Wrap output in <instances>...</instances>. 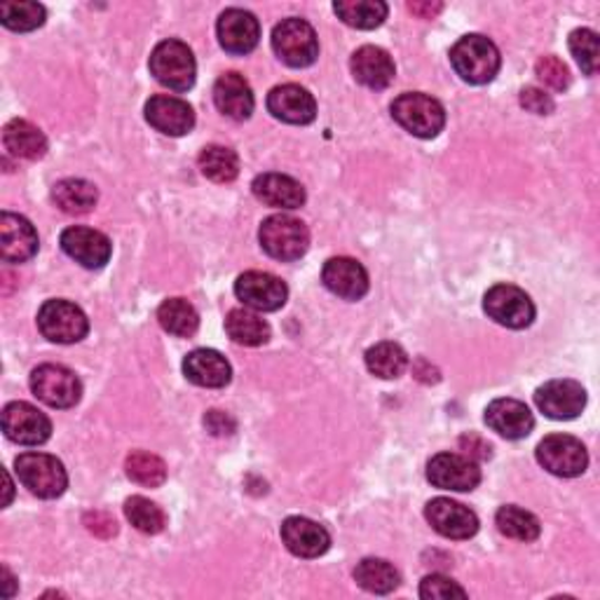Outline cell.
Wrapping results in <instances>:
<instances>
[{
    "mask_svg": "<svg viewBox=\"0 0 600 600\" xmlns=\"http://www.w3.org/2000/svg\"><path fill=\"white\" fill-rule=\"evenodd\" d=\"M451 64L455 73L470 85H486L499 71V50L486 35H464L451 50Z\"/></svg>",
    "mask_w": 600,
    "mask_h": 600,
    "instance_id": "obj_1",
    "label": "cell"
},
{
    "mask_svg": "<svg viewBox=\"0 0 600 600\" xmlns=\"http://www.w3.org/2000/svg\"><path fill=\"white\" fill-rule=\"evenodd\" d=\"M392 118L418 139H434L446 127V110L432 96L420 92L397 96Z\"/></svg>",
    "mask_w": 600,
    "mask_h": 600,
    "instance_id": "obj_2",
    "label": "cell"
},
{
    "mask_svg": "<svg viewBox=\"0 0 600 600\" xmlns=\"http://www.w3.org/2000/svg\"><path fill=\"white\" fill-rule=\"evenodd\" d=\"M259 240L267 256L292 263L305 256V251L309 246V230L303 221L294 217L275 214L261 223Z\"/></svg>",
    "mask_w": 600,
    "mask_h": 600,
    "instance_id": "obj_3",
    "label": "cell"
},
{
    "mask_svg": "<svg viewBox=\"0 0 600 600\" xmlns=\"http://www.w3.org/2000/svg\"><path fill=\"white\" fill-rule=\"evenodd\" d=\"M14 472L29 493L43 499L64 495L69 486L64 464L48 453H22L14 460Z\"/></svg>",
    "mask_w": 600,
    "mask_h": 600,
    "instance_id": "obj_4",
    "label": "cell"
},
{
    "mask_svg": "<svg viewBox=\"0 0 600 600\" xmlns=\"http://www.w3.org/2000/svg\"><path fill=\"white\" fill-rule=\"evenodd\" d=\"M273 50L292 69H307L317 62L319 41L315 29L305 19L288 17L273 31Z\"/></svg>",
    "mask_w": 600,
    "mask_h": 600,
    "instance_id": "obj_5",
    "label": "cell"
},
{
    "mask_svg": "<svg viewBox=\"0 0 600 600\" xmlns=\"http://www.w3.org/2000/svg\"><path fill=\"white\" fill-rule=\"evenodd\" d=\"M150 73L162 87L173 92H188L196 85V56L181 41H165L150 54Z\"/></svg>",
    "mask_w": 600,
    "mask_h": 600,
    "instance_id": "obj_6",
    "label": "cell"
},
{
    "mask_svg": "<svg viewBox=\"0 0 600 600\" xmlns=\"http://www.w3.org/2000/svg\"><path fill=\"white\" fill-rule=\"evenodd\" d=\"M31 392L50 409H71L81 401L83 385L66 366L43 364L31 373Z\"/></svg>",
    "mask_w": 600,
    "mask_h": 600,
    "instance_id": "obj_7",
    "label": "cell"
},
{
    "mask_svg": "<svg viewBox=\"0 0 600 600\" xmlns=\"http://www.w3.org/2000/svg\"><path fill=\"white\" fill-rule=\"evenodd\" d=\"M537 462L554 476L572 478L587 472L589 453L579 439L570 434H551L539 441Z\"/></svg>",
    "mask_w": 600,
    "mask_h": 600,
    "instance_id": "obj_8",
    "label": "cell"
},
{
    "mask_svg": "<svg viewBox=\"0 0 600 600\" xmlns=\"http://www.w3.org/2000/svg\"><path fill=\"white\" fill-rule=\"evenodd\" d=\"M38 328L41 334L60 345H71L83 340L90 331V322L85 313L75 303L69 301H48L38 313Z\"/></svg>",
    "mask_w": 600,
    "mask_h": 600,
    "instance_id": "obj_9",
    "label": "cell"
},
{
    "mask_svg": "<svg viewBox=\"0 0 600 600\" xmlns=\"http://www.w3.org/2000/svg\"><path fill=\"white\" fill-rule=\"evenodd\" d=\"M486 315L507 328H526L535 319V305L524 288L512 284H497L483 296Z\"/></svg>",
    "mask_w": 600,
    "mask_h": 600,
    "instance_id": "obj_10",
    "label": "cell"
},
{
    "mask_svg": "<svg viewBox=\"0 0 600 600\" xmlns=\"http://www.w3.org/2000/svg\"><path fill=\"white\" fill-rule=\"evenodd\" d=\"M3 432L22 446H41L52 434V422L45 413L27 401H12L3 409Z\"/></svg>",
    "mask_w": 600,
    "mask_h": 600,
    "instance_id": "obj_11",
    "label": "cell"
},
{
    "mask_svg": "<svg viewBox=\"0 0 600 600\" xmlns=\"http://www.w3.org/2000/svg\"><path fill=\"white\" fill-rule=\"evenodd\" d=\"M428 478L441 491L470 493L481 483V470L472 457L457 453H439L428 464Z\"/></svg>",
    "mask_w": 600,
    "mask_h": 600,
    "instance_id": "obj_12",
    "label": "cell"
},
{
    "mask_svg": "<svg viewBox=\"0 0 600 600\" xmlns=\"http://www.w3.org/2000/svg\"><path fill=\"white\" fill-rule=\"evenodd\" d=\"M535 403L551 420H572L585 411L587 390L577 380H549L537 387Z\"/></svg>",
    "mask_w": 600,
    "mask_h": 600,
    "instance_id": "obj_13",
    "label": "cell"
},
{
    "mask_svg": "<svg viewBox=\"0 0 600 600\" xmlns=\"http://www.w3.org/2000/svg\"><path fill=\"white\" fill-rule=\"evenodd\" d=\"M235 296L246 307L259 309V313H275V309H280L286 303L288 288L280 277L251 270V273L238 277Z\"/></svg>",
    "mask_w": 600,
    "mask_h": 600,
    "instance_id": "obj_14",
    "label": "cell"
},
{
    "mask_svg": "<svg viewBox=\"0 0 600 600\" xmlns=\"http://www.w3.org/2000/svg\"><path fill=\"white\" fill-rule=\"evenodd\" d=\"M62 249L75 263L87 270H99L110 261L113 244L99 230L73 225L62 232Z\"/></svg>",
    "mask_w": 600,
    "mask_h": 600,
    "instance_id": "obj_15",
    "label": "cell"
},
{
    "mask_svg": "<svg viewBox=\"0 0 600 600\" xmlns=\"http://www.w3.org/2000/svg\"><path fill=\"white\" fill-rule=\"evenodd\" d=\"M430 526L449 539H470L478 533V518L472 509H467L460 502H453L449 497L432 499L428 509H424Z\"/></svg>",
    "mask_w": 600,
    "mask_h": 600,
    "instance_id": "obj_16",
    "label": "cell"
},
{
    "mask_svg": "<svg viewBox=\"0 0 600 600\" xmlns=\"http://www.w3.org/2000/svg\"><path fill=\"white\" fill-rule=\"evenodd\" d=\"M322 282L328 292L345 301H359L369 294V273L359 261L347 256L328 259L322 270Z\"/></svg>",
    "mask_w": 600,
    "mask_h": 600,
    "instance_id": "obj_17",
    "label": "cell"
},
{
    "mask_svg": "<svg viewBox=\"0 0 600 600\" xmlns=\"http://www.w3.org/2000/svg\"><path fill=\"white\" fill-rule=\"evenodd\" d=\"M219 43L230 54H249L254 52L261 41L259 19L240 8L225 10L217 24Z\"/></svg>",
    "mask_w": 600,
    "mask_h": 600,
    "instance_id": "obj_18",
    "label": "cell"
},
{
    "mask_svg": "<svg viewBox=\"0 0 600 600\" xmlns=\"http://www.w3.org/2000/svg\"><path fill=\"white\" fill-rule=\"evenodd\" d=\"M146 120L160 134H167V137H186L196 127V113L183 99L158 94L150 96L146 104Z\"/></svg>",
    "mask_w": 600,
    "mask_h": 600,
    "instance_id": "obj_19",
    "label": "cell"
},
{
    "mask_svg": "<svg viewBox=\"0 0 600 600\" xmlns=\"http://www.w3.org/2000/svg\"><path fill=\"white\" fill-rule=\"evenodd\" d=\"M267 110L288 125H309L317 118V102L301 85H280L267 94Z\"/></svg>",
    "mask_w": 600,
    "mask_h": 600,
    "instance_id": "obj_20",
    "label": "cell"
},
{
    "mask_svg": "<svg viewBox=\"0 0 600 600\" xmlns=\"http://www.w3.org/2000/svg\"><path fill=\"white\" fill-rule=\"evenodd\" d=\"M282 541L294 556L319 558L331 547V535L315 520L292 516L282 524Z\"/></svg>",
    "mask_w": 600,
    "mask_h": 600,
    "instance_id": "obj_21",
    "label": "cell"
},
{
    "mask_svg": "<svg viewBox=\"0 0 600 600\" xmlns=\"http://www.w3.org/2000/svg\"><path fill=\"white\" fill-rule=\"evenodd\" d=\"M38 251V232L24 217H0V256L6 263H27Z\"/></svg>",
    "mask_w": 600,
    "mask_h": 600,
    "instance_id": "obj_22",
    "label": "cell"
},
{
    "mask_svg": "<svg viewBox=\"0 0 600 600\" xmlns=\"http://www.w3.org/2000/svg\"><path fill=\"white\" fill-rule=\"evenodd\" d=\"M486 424L505 439H526L535 428V418L524 401L495 399L486 409Z\"/></svg>",
    "mask_w": 600,
    "mask_h": 600,
    "instance_id": "obj_23",
    "label": "cell"
},
{
    "mask_svg": "<svg viewBox=\"0 0 600 600\" xmlns=\"http://www.w3.org/2000/svg\"><path fill=\"white\" fill-rule=\"evenodd\" d=\"M350 69H352V75H355L357 83H361L364 87H369V90H376V92L390 87L394 81V73H397L392 56L376 45L359 48L352 54Z\"/></svg>",
    "mask_w": 600,
    "mask_h": 600,
    "instance_id": "obj_24",
    "label": "cell"
},
{
    "mask_svg": "<svg viewBox=\"0 0 600 600\" xmlns=\"http://www.w3.org/2000/svg\"><path fill=\"white\" fill-rule=\"evenodd\" d=\"M214 104L217 108L232 120H246L254 113V92H251L244 75L225 73L214 85Z\"/></svg>",
    "mask_w": 600,
    "mask_h": 600,
    "instance_id": "obj_25",
    "label": "cell"
},
{
    "mask_svg": "<svg viewBox=\"0 0 600 600\" xmlns=\"http://www.w3.org/2000/svg\"><path fill=\"white\" fill-rule=\"evenodd\" d=\"M251 188H254V196L267 207L298 209L305 204V188L296 179L286 177V173H261L251 183Z\"/></svg>",
    "mask_w": 600,
    "mask_h": 600,
    "instance_id": "obj_26",
    "label": "cell"
},
{
    "mask_svg": "<svg viewBox=\"0 0 600 600\" xmlns=\"http://www.w3.org/2000/svg\"><path fill=\"white\" fill-rule=\"evenodd\" d=\"M183 373L190 382H196L200 387H211V390L225 387L232 378L230 364L217 350H192L183 359Z\"/></svg>",
    "mask_w": 600,
    "mask_h": 600,
    "instance_id": "obj_27",
    "label": "cell"
},
{
    "mask_svg": "<svg viewBox=\"0 0 600 600\" xmlns=\"http://www.w3.org/2000/svg\"><path fill=\"white\" fill-rule=\"evenodd\" d=\"M3 144L14 158L22 160H41L48 152L45 134L27 120H10L3 129Z\"/></svg>",
    "mask_w": 600,
    "mask_h": 600,
    "instance_id": "obj_28",
    "label": "cell"
},
{
    "mask_svg": "<svg viewBox=\"0 0 600 600\" xmlns=\"http://www.w3.org/2000/svg\"><path fill=\"white\" fill-rule=\"evenodd\" d=\"M52 200L56 202L62 211L73 217L90 214V211L96 207V200H99V192L83 179H64L52 188Z\"/></svg>",
    "mask_w": 600,
    "mask_h": 600,
    "instance_id": "obj_29",
    "label": "cell"
},
{
    "mask_svg": "<svg viewBox=\"0 0 600 600\" xmlns=\"http://www.w3.org/2000/svg\"><path fill=\"white\" fill-rule=\"evenodd\" d=\"M158 319H160V326L165 328V331L171 334V336H177V338L196 336L198 328H200L198 309L183 298L165 301L158 307Z\"/></svg>",
    "mask_w": 600,
    "mask_h": 600,
    "instance_id": "obj_30",
    "label": "cell"
},
{
    "mask_svg": "<svg viewBox=\"0 0 600 600\" xmlns=\"http://www.w3.org/2000/svg\"><path fill=\"white\" fill-rule=\"evenodd\" d=\"M334 10L347 27L361 31L378 29L387 19V12H390L382 0H340Z\"/></svg>",
    "mask_w": 600,
    "mask_h": 600,
    "instance_id": "obj_31",
    "label": "cell"
},
{
    "mask_svg": "<svg viewBox=\"0 0 600 600\" xmlns=\"http://www.w3.org/2000/svg\"><path fill=\"white\" fill-rule=\"evenodd\" d=\"M225 331L238 345L259 347L270 340V326L251 309H232L225 319Z\"/></svg>",
    "mask_w": 600,
    "mask_h": 600,
    "instance_id": "obj_32",
    "label": "cell"
},
{
    "mask_svg": "<svg viewBox=\"0 0 600 600\" xmlns=\"http://www.w3.org/2000/svg\"><path fill=\"white\" fill-rule=\"evenodd\" d=\"M355 582L369 593H390L399 587L401 577L394 566L382 558H364L355 568Z\"/></svg>",
    "mask_w": 600,
    "mask_h": 600,
    "instance_id": "obj_33",
    "label": "cell"
},
{
    "mask_svg": "<svg viewBox=\"0 0 600 600\" xmlns=\"http://www.w3.org/2000/svg\"><path fill=\"white\" fill-rule=\"evenodd\" d=\"M200 169L209 181L232 183L240 173V158L225 146H209L200 152Z\"/></svg>",
    "mask_w": 600,
    "mask_h": 600,
    "instance_id": "obj_34",
    "label": "cell"
},
{
    "mask_svg": "<svg viewBox=\"0 0 600 600\" xmlns=\"http://www.w3.org/2000/svg\"><path fill=\"white\" fill-rule=\"evenodd\" d=\"M366 366H369V371L373 376L382 380H394L406 371L409 357H406V352L397 343H378L366 352Z\"/></svg>",
    "mask_w": 600,
    "mask_h": 600,
    "instance_id": "obj_35",
    "label": "cell"
},
{
    "mask_svg": "<svg viewBox=\"0 0 600 600\" xmlns=\"http://www.w3.org/2000/svg\"><path fill=\"white\" fill-rule=\"evenodd\" d=\"M495 524L502 535H507L518 541H533L541 533L537 516H533L530 512L520 509V507H514V505L502 507L495 516Z\"/></svg>",
    "mask_w": 600,
    "mask_h": 600,
    "instance_id": "obj_36",
    "label": "cell"
},
{
    "mask_svg": "<svg viewBox=\"0 0 600 600\" xmlns=\"http://www.w3.org/2000/svg\"><path fill=\"white\" fill-rule=\"evenodd\" d=\"M127 476L146 488H158L167 481V464L152 453L134 451L125 462Z\"/></svg>",
    "mask_w": 600,
    "mask_h": 600,
    "instance_id": "obj_37",
    "label": "cell"
},
{
    "mask_svg": "<svg viewBox=\"0 0 600 600\" xmlns=\"http://www.w3.org/2000/svg\"><path fill=\"white\" fill-rule=\"evenodd\" d=\"M125 516L129 518V524L134 528L146 533V535H158L167 526L165 512L155 505V502H150L141 495H134L125 502Z\"/></svg>",
    "mask_w": 600,
    "mask_h": 600,
    "instance_id": "obj_38",
    "label": "cell"
},
{
    "mask_svg": "<svg viewBox=\"0 0 600 600\" xmlns=\"http://www.w3.org/2000/svg\"><path fill=\"white\" fill-rule=\"evenodd\" d=\"M0 22L10 31L27 33L45 24V8L29 3V0H22V3H3L0 6Z\"/></svg>",
    "mask_w": 600,
    "mask_h": 600,
    "instance_id": "obj_39",
    "label": "cell"
},
{
    "mask_svg": "<svg viewBox=\"0 0 600 600\" xmlns=\"http://www.w3.org/2000/svg\"><path fill=\"white\" fill-rule=\"evenodd\" d=\"M570 52L575 62L582 66L587 75H596L598 71V35L591 29H577L570 33Z\"/></svg>",
    "mask_w": 600,
    "mask_h": 600,
    "instance_id": "obj_40",
    "label": "cell"
},
{
    "mask_svg": "<svg viewBox=\"0 0 600 600\" xmlns=\"http://www.w3.org/2000/svg\"><path fill=\"white\" fill-rule=\"evenodd\" d=\"M535 73L541 83L556 92H564L570 87V71L558 56H541L535 66Z\"/></svg>",
    "mask_w": 600,
    "mask_h": 600,
    "instance_id": "obj_41",
    "label": "cell"
},
{
    "mask_svg": "<svg viewBox=\"0 0 600 600\" xmlns=\"http://www.w3.org/2000/svg\"><path fill=\"white\" fill-rule=\"evenodd\" d=\"M420 598L424 600H451V598H467V591H464L453 579L443 577V575H430L422 579L420 585Z\"/></svg>",
    "mask_w": 600,
    "mask_h": 600,
    "instance_id": "obj_42",
    "label": "cell"
},
{
    "mask_svg": "<svg viewBox=\"0 0 600 600\" xmlns=\"http://www.w3.org/2000/svg\"><path fill=\"white\" fill-rule=\"evenodd\" d=\"M520 106L535 115L554 113V99L545 90H537V87H526L524 92H520Z\"/></svg>",
    "mask_w": 600,
    "mask_h": 600,
    "instance_id": "obj_43",
    "label": "cell"
},
{
    "mask_svg": "<svg viewBox=\"0 0 600 600\" xmlns=\"http://www.w3.org/2000/svg\"><path fill=\"white\" fill-rule=\"evenodd\" d=\"M85 526H87L90 533L99 535V537H110V535L118 533V526H115V520L108 514H102V512L87 514L85 516Z\"/></svg>",
    "mask_w": 600,
    "mask_h": 600,
    "instance_id": "obj_44",
    "label": "cell"
},
{
    "mask_svg": "<svg viewBox=\"0 0 600 600\" xmlns=\"http://www.w3.org/2000/svg\"><path fill=\"white\" fill-rule=\"evenodd\" d=\"M204 424L211 430V434H232V430H235V422L221 411H209Z\"/></svg>",
    "mask_w": 600,
    "mask_h": 600,
    "instance_id": "obj_45",
    "label": "cell"
},
{
    "mask_svg": "<svg viewBox=\"0 0 600 600\" xmlns=\"http://www.w3.org/2000/svg\"><path fill=\"white\" fill-rule=\"evenodd\" d=\"M460 443H462V449L467 451V457H472V460L491 457V446L488 443H483L478 436H462Z\"/></svg>",
    "mask_w": 600,
    "mask_h": 600,
    "instance_id": "obj_46",
    "label": "cell"
},
{
    "mask_svg": "<svg viewBox=\"0 0 600 600\" xmlns=\"http://www.w3.org/2000/svg\"><path fill=\"white\" fill-rule=\"evenodd\" d=\"M409 10L418 14L420 19H434L443 10V6L441 3H409Z\"/></svg>",
    "mask_w": 600,
    "mask_h": 600,
    "instance_id": "obj_47",
    "label": "cell"
},
{
    "mask_svg": "<svg viewBox=\"0 0 600 600\" xmlns=\"http://www.w3.org/2000/svg\"><path fill=\"white\" fill-rule=\"evenodd\" d=\"M3 572H6V598H10L12 593H14V579H12V575H10V570L8 568H3Z\"/></svg>",
    "mask_w": 600,
    "mask_h": 600,
    "instance_id": "obj_48",
    "label": "cell"
}]
</instances>
